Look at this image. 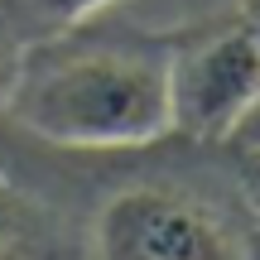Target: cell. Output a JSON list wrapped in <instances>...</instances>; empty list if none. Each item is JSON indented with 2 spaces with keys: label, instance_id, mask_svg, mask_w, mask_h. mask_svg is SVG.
Wrapping results in <instances>:
<instances>
[{
  "label": "cell",
  "instance_id": "5b68a950",
  "mask_svg": "<svg viewBox=\"0 0 260 260\" xmlns=\"http://www.w3.org/2000/svg\"><path fill=\"white\" fill-rule=\"evenodd\" d=\"M106 5H116V0H5L0 15L15 29V39H58L82 29Z\"/></svg>",
  "mask_w": 260,
  "mask_h": 260
},
{
  "label": "cell",
  "instance_id": "52a82bcc",
  "mask_svg": "<svg viewBox=\"0 0 260 260\" xmlns=\"http://www.w3.org/2000/svg\"><path fill=\"white\" fill-rule=\"evenodd\" d=\"M232 159H236V183H241V193H246V203H251V212H255V222H260V149H232Z\"/></svg>",
  "mask_w": 260,
  "mask_h": 260
},
{
  "label": "cell",
  "instance_id": "ba28073f",
  "mask_svg": "<svg viewBox=\"0 0 260 260\" xmlns=\"http://www.w3.org/2000/svg\"><path fill=\"white\" fill-rule=\"evenodd\" d=\"M232 149H260V102L246 111V121L232 130V140H226Z\"/></svg>",
  "mask_w": 260,
  "mask_h": 260
},
{
  "label": "cell",
  "instance_id": "3957f363",
  "mask_svg": "<svg viewBox=\"0 0 260 260\" xmlns=\"http://www.w3.org/2000/svg\"><path fill=\"white\" fill-rule=\"evenodd\" d=\"M87 246L92 260H241L246 232L183 188L140 183L106 198Z\"/></svg>",
  "mask_w": 260,
  "mask_h": 260
},
{
  "label": "cell",
  "instance_id": "8992f818",
  "mask_svg": "<svg viewBox=\"0 0 260 260\" xmlns=\"http://www.w3.org/2000/svg\"><path fill=\"white\" fill-rule=\"evenodd\" d=\"M19 63H24V48H19L15 29H10V24H5V15H0V106H5V102H10V92H15Z\"/></svg>",
  "mask_w": 260,
  "mask_h": 260
},
{
  "label": "cell",
  "instance_id": "277c9868",
  "mask_svg": "<svg viewBox=\"0 0 260 260\" xmlns=\"http://www.w3.org/2000/svg\"><path fill=\"white\" fill-rule=\"evenodd\" d=\"M0 260H92V246L48 198L0 178Z\"/></svg>",
  "mask_w": 260,
  "mask_h": 260
},
{
  "label": "cell",
  "instance_id": "9c48e42d",
  "mask_svg": "<svg viewBox=\"0 0 260 260\" xmlns=\"http://www.w3.org/2000/svg\"><path fill=\"white\" fill-rule=\"evenodd\" d=\"M236 19H241V24L251 29V39L260 44V0H241V10H236Z\"/></svg>",
  "mask_w": 260,
  "mask_h": 260
},
{
  "label": "cell",
  "instance_id": "6da1fadb",
  "mask_svg": "<svg viewBox=\"0 0 260 260\" xmlns=\"http://www.w3.org/2000/svg\"><path fill=\"white\" fill-rule=\"evenodd\" d=\"M5 111L68 149H135L169 135V48L111 39H39L24 48Z\"/></svg>",
  "mask_w": 260,
  "mask_h": 260
},
{
  "label": "cell",
  "instance_id": "7a4b0ae2",
  "mask_svg": "<svg viewBox=\"0 0 260 260\" xmlns=\"http://www.w3.org/2000/svg\"><path fill=\"white\" fill-rule=\"evenodd\" d=\"M260 102V44L241 19L207 24L169 48V130L198 145H226Z\"/></svg>",
  "mask_w": 260,
  "mask_h": 260
},
{
  "label": "cell",
  "instance_id": "30bf717a",
  "mask_svg": "<svg viewBox=\"0 0 260 260\" xmlns=\"http://www.w3.org/2000/svg\"><path fill=\"white\" fill-rule=\"evenodd\" d=\"M241 260H260V222L246 232V251H241Z\"/></svg>",
  "mask_w": 260,
  "mask_h": 260
}]
</instances>
